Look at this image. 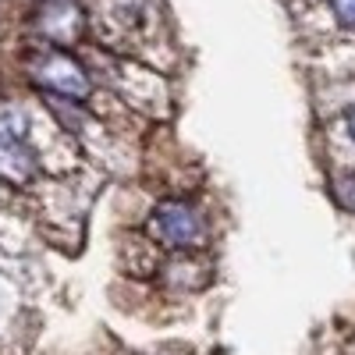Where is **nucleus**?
Here are the masks:
<instances>
[{
	"instance_id": "f257e3e1",
	"label": "nucleus",
	"mask_w": 355,
	"mask_h": 355,
	"mask_svg": "<svg viewBox=\"0 0 355 355\" xmlns=\"http://www.w3.org/2000/svg\"><path fill=\"white\" fill-rule=\"evenodd\" d=\"M150 234L171 249H196L206 242V220L196 206L182 199H167L150 217Z\"/></svg>"
},
{
	"instance_id": "f03ea898",
	"label": "nucleus",
	"mask_w": 355,
	"mask_h": 355,
	"mask_svg": "<svg viewBox=\"0 0 355 355\" xmlns=\"http://www.w3.org/2000/svg\"><path fill=\"white\" fill-rule=\"evenodd\" d=\"M28 71H33V78L43 89H50V93H61V96H71V100H85L89 93H93L89 75L71 61L68 53H61V50L36 53L33 61H28Z\"/></svg>"
},
{
	"instance_id": "7ed1b4c3",
	"label": "nucleus",
	"mask_w": 355,
	"mask_h": 355,
	"mask_svg": "<svg viewBox=\"0 0 355 355\" xmlns=\"http://www.w3.org/2000/svg\"><path fill=\"white\" fill-rule=\"evenodd\" d=\"M40 33L53 46H68L85 33V18L75 0H46L40 8Z\"/></svg>"
},
{
	"instance_id": "20e7f679",
	"label": "nucleus",
	"mask_w": 355,
	"mask_h": 355,
	"mask_svg": "<svg viewBox=\"0 0 355 355\" xmlns=\"http://www.w3.org/2000/svg\"><path fill=\"white\" fill-rule=\"evenodd\" d=\"M40 178V157L33 146L15 135H0V182L4 185H33Z\"/></svg>"
},
{
	"instance_id": "39448f33",
	"label": "nucleus",
	"mask_w": 355,
	"mask_h": 355,
	"mask_svg": "<svg viewBox=\"0 0 355 355\" xmlns=\"http://www.w3.org/2000/svg\"><path fill=\"white\" fill-rule=\"evenodd\" d=\"M334 15L345 28H355V0H334Z\"/></svg>"
},
{
	"instance_id": "423d86ee",
	"label": "nucleus",
	"mask_w": 355,
	"mask_h": 355,
	"mask_svg": "<svg viewBox=\"0 0 355 355\" xmlns=\"http://www.w3.org/2000/svg\"><path fill=\"white\" fill-rule=\"evenodd\" d=\"M348 135H352V139H355V107H352V110H348Z\"/></svg>"
}]
</instances>
